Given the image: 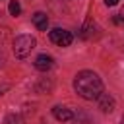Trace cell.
Masks as SVG:
<instances>
[{"label":"cell","instance_id":"9","mask_svg":"<svg viewBox=\"0 0 124 124\" xmlns=\"http://www.w3.org/2000/svg\"><path fill=\"white\" fill-rule=\"evenodd\" d=\"M4 124H23V118H21V114L12 112V114H8V116H6Z\"/></svg>","mask_w":124,"mask_h":124},{"label":"cell","instance_id":"13","mask_svg":"<svg viewBox=\"0 0 124 124\" xmlns=\"http://www.w3.org/2000/svg\"><path fill=\"white\" fill-rule=\"evenodd\" d=\"M120 124H124V116H122V120H120Z\"/></svg>","mask_w":124,"mask_h":124},{"label":"cell","instance_id":"6","mask_svg":"<svg viewBox=\"0 0 124 124\" xmlns=\"http://www.w3.org/2000/svg\"><path fill=\"white\" fill-rule=\"evenodd\" d=\"M52 114H54V118H56V120H60V122H68V120H72V118H74L72 110H70L68 107H62V105H56V107L52 108Z\"/></svg>","mask_w":124,"mask_h":124},{"label":"cell","instance_id":"12","mask_svg":"<svg viewBox=\"0 0 124 124\" xmlns=\"http://www.w3.org/2000/svg\"><path fill=\"white\" fill-rule=\"evenodd\" d=\"M120 19L124 21V8H122V12H120Z\"/></svg>","mask_w":124,"mask_h":124},{"label":"cell","instance_id":"7","mask_svg":"<svg viewBox=\"0 0 124 124\" xmlns=\"http://www.w3.org/2000/svg\"><path fill=\"white\" fill-rule=\"evenodd\" d=\"M33 23H35V27H37L39 31H46V27H48V17H46V14H45V12L33 14Z\"/></svg>","mask_w":124,"mask_h":124},{"label":"cell","instance_id":"3","mask_svg":"<svg viewBox=\"0 0 124 124\" xmlns=\"http://www.w3.org/2000/svg\"><path fill=\"white\" fill-rule=\"evenodd\" d=\"M48 39L56 45V46H70L72 45V33L70 31H66V29H60V27H56V29H52V31H48Z\"/></svg>","mask_w":124,"mask_h":124},{"label":"cell","instance_id":"11","mask_svg":"<svg viewBox=\"0 0 124 124\" xmlns=\"http://www.w3.org/2000/svg\"><path fill=\"white\" fill-rule=\"evenodd\" d=\"M105 4H107V6H116L118 0H105Z\"/></svg>","mask_w":124,"mask_h":124},{"label":"cell","instance_id":"1","mask_svg":"<svg viewBox=\"0 0 124 124\" xmlns=\"http://www.w3.org/2000/svg\"><path fill=\"white\" fill-rule=\"evenodd\" d=\"M74 89L79 97H83L87 101H93L103 93V81L95 72L81 70V72H78V76L74 79Z\"/></svg>","mask_w":124,"mask_h":124},{"label":"cell","instance_id":"8","mask_svg":"<svg viewBox=\"0 0 124 124\" xmlns=\"http://www.w3.org/2000/svg\"><path fill=\"white\" fill-rule=\"evenodd\" d=\"M95 29H97V27H95V23H93V21H87V23L83 25V29H81V33H79V35H81L83 39H91V37L95 35Z\"/></svg>","mask_w":124,"mask_h":124},{"label":"cell","instance_id":"4","mask_svg":"<svg viewBox=\"0 0 124 124\" xmlns=\"http://www.w3.org/2000/svg\"><path fill=\"white\" fill-rule=\"evenodd\" d=\"M97 107L101 108V112L110 114V112L116 108V101H114V97H112L110 93H101V95L97 97Z\"/></svg>","mask_w":124,"mask_h":124},{"label":"cell","instance_id":"14","mask_svg":"<svg viewBox=\"0 0 124 124\" xmlns=\"http://www.w3.org/2000/svg\"><path fill=\"white\" fill-rule=\"evenodd\" d=\"M0 66H2V56H0Z\"/></svg>","mask_w":124,"mask_h":124},{"label":"cell","instance_id":"5","mask_svg":"<svg viewBox=\"0 0 124 124\" xmlns=\"http://www.w3.org/2000/svg\"><path fill=\"white\" fill-rule=\"evenodd\" d=\"M52 66H54V58L48 56V54H39V56L35 58V68H37L39 72H48Z\"/></svg>","mask_w":124,"mask_h":124},{"label":"cell","instance_id":"2","mask_svg":"<svg viewBox=\"0 0 124 124\" xmlns=\"http://www.w3.org/2000/svg\"><path fill=\"white\" fill-rule=\"evenodd\" d=\"M35 39L31 35H17L14 39V45H12V50H14V56L16 58H27L31 54V50L35 48Z\"/></svg>","mask_w":124,"mask_h":124},{"label":"cell","instance_id":"10","mask_svg":"<svg viewBox=\"0 0 124 124\" xmlns=\"http://www.w3.org/2000/svg\"><path fill=\"white\" fill-rule=\"evenodd\" d=\"M8 10H10V14H12L14 17L21 14V6H19V2H17V0H12V2H10V6H8Z\"/></svg>","mask_w":124,"mask_h":124}]
</instances>
